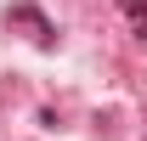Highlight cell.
<instances>
[{
  "label": "cell",
  "mask_w": 147,
  "mask_h": 141,
  "mask_svg": "<svg viewBox=\"0 0 147 141\" xmlns=\"http://www.w3.org/2000/svg\"><path fill=\"white\" fill-rule=\"evenodd\" d=\"M119 6H125V11H130V17H136V23L147 17V0H119Z\"/></svg>",
  "instance_id": "6da1fadb"
}]
</instances>
